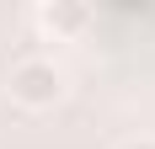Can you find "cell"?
<instances>
[{
  "label": "cell",
  "mask_w": 155,
  "mask_h": 149,
  "mask_svg": "<svg viewBox=\"0 0 155 149\" xmlns=\"http://www.w3.org/2000/svg\"><path fill=\"white\" fill-rule=\"evenodd\" d=\"M64 90H70L64 69H59L54 59H43V53L16 59L11 69H5V96H11L21 112H48V106H59Z\"/></svg>",
  "instance_id": "1"
},
{
  "label": "cell",
  "mask_w": 155,
  "mask_h": 149,
  "mask_svg": "<svg viewBox=\"0 0 155 149\" xmlns=\"http://www.w3.org/2000/svg\"><path fill=\"white\" fill-rule=\"evenodd\" d=\"M91 21H96V11L86 0H38L32 5V27L48 43H75V37L91 32Z\"/></svg>",
  "instance_id": "2"
},
{
  "label": "cell",
  "mask_w": 155,
  "mask_h": 149,
  "mask_svg": "<svg viewBox=\"0 0 155 149\" xmlns=\"http://www.w3.org/2000/svg\"><path fill=\"white\" fill-rule=\"evenodd\" d=\"M112 149H155V138H150V133H134V138H118Z\"/></svg>",
  "instance_id": "3"
}]
</instances>
